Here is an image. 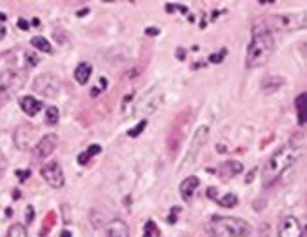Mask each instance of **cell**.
Listing matches in <instances>:
<instances>
[{
	"instance_id": "ac0fdd59",
	"label": "cell",
	"mask_w": 307,
	"mask_h": 237,
	"mask_svg": "<svg viewBox=\"0 0 307 237\" xmlns=\"http://www.w3.org/2000/svg\"><path fill=\"white\" fill-rule=\"evenodd\" d=\"M102 152V146H98V144H93V146H89L86 152H82V154L78 155V164H82V166H86L89 160L93 159L95 155H98Z\"/></svg>"
},
{
	"instance_id": "8992f818",
	"label": "cell",
	"mask_w": 307,
	"mask_h": 237,
	"mask_svg": "<svg viewBox=\"0 0 307 237\" xmlns=\"http://www.w3.org/2000/svg\"><path fill=\"white\" fill-rule=\"evenodd\" d=\"M33 91L46 99H55L60 93V80L53 73H42L35 79Z\"/></svg>"
},
{
	"instance_id": "1f68e13d",
	"label": "cell",
	"mask_w": 307,
	"mask_h": 237,
	"mask_svg": "<svg viewBox=\"0 0 307 237\" xmlns=\"http://www.w3.org/2000/svg\"><path fill=\"white\" fill-rule=\"evenodd\" d=\"M6 37V28H4V22H0V40Z\"/></svg>"
},
{
	"instance_id": "e575fe53",
	"label": "cell",
	"mask_w": 307,
	"mask_h": 237,
	"mask_svg": "<svg viewBox=\"0 0 307 237\" xmlns=\"http://www.w3.org/2000/svg\"><path fill=\"white\" fill-rule=\"evenodd\" d=\"M60 237H73V236H71V234H69L68 230H64V232L60 234Z\"/></svg>"
},
{
	"instance_id": "7a4b0ae2",
	"label": "cell",
	"mask_w": 307,
	"mask_h": 237,
	"mask_svg": "<svg viewBox=\"0 0 307 237\" xmlns=\"http://www.w3.org/2000/svg\"><path fill=\"white\" fill-rule=\"evenodd\" d=\"M298 152H300V148L296 146H282L269 157V160H267L264 170H262V184H264V188L273 186L282 175L287 174L296 164Z\"/></svg>"
},
{
	"instance_id": "836d02e7",
	"label": "cell",
	"mask_w": 307,
	"mask_h": 237,
	"mask_svg": "<svg viewBox=\"0 0 307 237\" xmlns=\"http://www.w3.org/2000/svg\"><path fill=\"white\" fill-rule=\"evenodd\" d=\"M98 93H100V90H98V88H93V90H91V97H96Z\"/></svg>"
},
{
	"instance_id": "2e32d148",
	"label": "cell",
	"mask_w": 307,
	"mask_h": 237,
	"mask_svg": "<svg viewBox=\"0 0 307 237\" xmlns=\"http://www.w3.org/2000/svg\"><path fill=\"white\" fill-rule=\"evenodd\" d=\"M91 73H93V66H91L89 62H80L75 68V80L84 86V84H88Z\"/></svg>"
},
{
	"instance_id": "f1b7e54d",
	"label": "cell",
	"mask_w": 307,
	"mask_h": 237,
	"mask_svg": "<svg viewBox=\"0 0 307 237\" xmlns=\"http://www.w3.org/2000/svg\"><path fill=\"white\" fill-rule=\"evenodd\" d=\"M17 175H18V177H20V181L24 182L29 177V175H31V172H29V170H26V172H17Z\"/></svg>"
},
{
	"instance_id": "6da1fadb",
	"label": "cell",
	"mask_w": 307,
	"mask_h": 237,
	"mask_svg": "<svg viewBox=\"0 0 307 237\" xmlns=\"http://www.w3.org/2000/svg\"><path fill=\"white\" fill-rule=\"evenodd\" d=\"M274 53V37L273 29H269L266 26V22H254L253 26V35L251 42L247 46V55H246V66L247 68H260L264 64L269 62V59Z\"/></svg>"
},
{
	"instance_id": "5b68a950",
	"label": "cell",
	"mask_w": 307,
	"mask_h": 237,
	"mask_svg": "<svg viewBox=\"0 0 307 237\" xmlns=\"http://www.w3.org/2000/svg\"><path fill=\"white\" fill-rule=\"evenodd\" d=\"M269 29L274 28L278 31H296L306 26V15L304 13H293V15H274L271 20L266 22Z\"/></svg>"
},
{
	"instance_id": "52a82bcc",
	"label": "cell",
	"mask_w": 307,
	"mask_h": 237,
	"mask_svg": "<svg viewBox=\"0 0 307 237\" xmlns=\"http://www.w3.org/2000/svg\"><path fill=\"white\" fill-rule=\"evenodd\" d=\"M40 175L44 177V181L48 182L51 188H62L64 182H66L64 170H62V166L56 162V160L46 162V164L40 168Z\"/></svg>"
},
{
	"instance_id": "8d00e7d4",
	"label": "cell",
	"mask_w": 307,
	"mask_h": 237,
	"mask_svg": "<svg viewBox=\"0 0 307 237\" xmlns=\"http://www.w3.org/2000/svg\"><path fill=\"white\" fill-rule=\"evenodd\" d=\"M0 22H6V15L0 13Z\"/></svg>"
},
{
	"instance_id": "7c38bea8",
	"label": "cell",
	"mask_w": 307,
	"mask_h": 237,
	"mask_svg": "<svg viewBox=\"0 0 307 237\" xmlns=\"http://www.w3.org/2000/svg\"><path fill=\"white\" fill-rule=\"evenodd\" d=\"M242 170H244V166L240 164L238 160H225V162H222V164L218 166L217 174H218L224 181H229V179H233L235 175L242 174Z\"/></svg>"
},
{
	"instance_id": "4dcf8cb0",
	"label": "cell",
	"mask_w": 307,
	"mask_h": 237,
	"mask_svg": "<svg viewBox=\"0 0 307 237\" xmlns=\"http://www.w3.org/2000/svg\"><path fill=\"white\" fill-rule=\"evenodd\" d=\"M145 33H147V35H151V37H155V35H158L160 31H158V29H155V28H147V29H145Z\"/></svg>"
},
{
	"instance_id": "ba28073f",
	"label": "cell",
	"mask_w": 307,
	"mask_h": 237,
	"mask_svg": "<svg viewBox=\"0 0 307 237\" xmlns=\"http://www.w3.org/2000/svg\"><path fill=\"white\" fill-rule=\"evenodd\" d=\"M207 137H209V128L207 126H200L197 130V133H195V137L191 139V144H189V152H187V155H185L184 159V166H187V164H193L195 162V159L198 157V154H200V150L204 148V144L207 142Z\"/></svg>"
},
{
	"instance_id": "d590c367",
	"label": "cell",
	"mask_w": 307,
	"mask_h": 237,
	"mask_svg": "<svg viewBox=\"0 0 307 237\" xmlns=\"http://www.w3.org/2000/svg\"><path fill=\"white\" fill-rule=\"evenodd\" d=\"M274 0H260V4H273Z\"/></svg>"
},
{
	"instance_id": "603a6c76",
	"label": "cell",
	"mask_w": 307,
	"mask_h": 237,
	"mask_svg": "<svg viewBox=\"0 0 307 237\" xmlns=\"http://www.w3.org/2000/svg\"><path fill=\"white\" fill-rule=\"evenodd\" d=\"M160 236V230L155 221H147L145 223V228H144V237H157Z\"/></svg>"
},
{
	"instance_id": "e0dca14e",
	"label": "cell",
	"mask_w": 307,
	"mask_h": 237,
	"mask_svg": "<svg viewBox=\"0 0 307 237\" xmlns=\"http://www.w3.org/2000/svg\"><path fill=\"white\" fill-rule=\"evenodd\" d=\"M306 104H307V95L306 93H300V95L296 97V115H298V124L300 126H304L307 122Z\"/></svg>"
},
{
	"instance_id": "277c9868",
	"label": "cell",
	"mask_w": 307,
	"mask_h": 237,
	"mask_svg": "<svg viewBox=\"0 0 307 237\" xmlns=\"http://www.w3.org/2000/svg\"><path fill=\"white\" fill-rule=\"evenodd\" d=\"M26 84V73L20 70H7L0 73V108L15 97V93Z\"/></svg>"
},
{
	"instance_id": "9c48e42d",
	"label": "cell",
	"mask_w": 307,
	"mask_h": 237,
	"mask_svg": "<svg viewBox=\"0 0 307 237\" xmlns=\"http://www.w3.org/2000/svg\"><path fill=\"white\" fill-rule=\"evenodd\" d=\"M36 140V128L33 124H20L15 132V146L18 150H29L35 148Z\"/></svg>"
},
{
	"instance_id": "d4e9b609",
	"label": "cell",
	"mask_w": 307,
	"mask_h": 237,
	"mask_svg": "<svg viewBox=\"0 0 307 237\" xmlns=\"http://www.w3.org/2000/svg\"><path fill=\"white\" fill-rule=\"evenodd\" d=\"M225 53H227L225 49H222L220 53H213V55L209 57V62H213V64H220V62H222V60H224Z\"/></svg>"
},
{
	"instance_id": "4fadbf2b",
	"label": "cell",
	"mask_w": 307,
	"mask_h": 237,
	"mask_svg": "<svg viewBox=\"0 0 307 237\" xmlns=\"http://www.w3.org/2000/svg\"><path fill=\"white\" fill-rule=\"evenodd\" d=\"M198 186H200V179H198L197 175H191V177L184 179L182 184H180V196H182V199H184L185 202L191 201Z\"/></svg>"
},
{
	"instance_id": "cb8c5ba5",
	"label": "cell",
	"mask_w": 307,
	"mask_h": 237,
	"mask_svg": "<svg viewBox=\"0 0 307 237\" xmlns=\"http://www.w3.org/2000/svg\"><path fill=\"white\" fill-rule=\"evenodd\" d=\"M145 128H147V118L140 120V122H138V124L135 126L133 130H129V132H127V135H129V137H138V135H140V133H142Z\"/></svg>"
},
{
	"instance_id": "83f0119b",
	"label": "cell",
	"mask_w": 307,
	"mask_h": 237,
	"mask_svg": "<svg viewBox=\"0 0 307 237\" xmlns=\"http://www.w3.org/2000/svg\"><path fill=\"white\" fill-rule=\"evenodd\" d=\"M177 214H178V208L171 210V216H169V219H167V223H169V224L175 223V221H177Z\"/></svg>"
},
{
	"instance_id": "9a60e30c",
	"label": "cell",
	"mask_w": 307,
	"mask_h": 237,
	"mask_svg": "<svg viewBox=\"0 0 307 237\" xmlns=\"http://www.w3.org/2000/svg\"><path fill=\"white\" fill-rule=\"evenodd\" d=\"M106 237H129V226L122 219H115L106 228Z\"/></svg>"
},
{
	"instance_id": "5bb4252c",
	"label": "cell",
	"mask_w": 307,
	"mask_h": 237,
	"mask_svg": "<svg viewBox=\"0 0 307 237\" xmlns=\"http://www.w3.org/2000/svg\"><path fill=\"white\" fill-rule=\"evenodd\" d=\"M20 108L22 112L26 113V115H29V117H35L38 112H42V108H44V104H42L38 99H35L33 95H26V97L20 99Z\"/></svg>"
},
{
	"instance_id": "30bf717a",
	"label": "cell",
	"mask_w": 307,
	"mask_h": 237,
	"mask_svg": "<svg viewBox=\"0 0 307 237\" xmlns=\"http://www.w3.org/2000/svg\"><path fill=\"white\" fill-rule=\"evenodd\" d=\"M56 144H58V137H56L55 133H48V135H44L36 144H35L33 152H35V157L36 159H48L49 155L55 152Z\"/></svg>"
},
{
	"instance_id": "f546056e",
	"label": "cell",
	"mask_w": 307,
	"mask_h": 237,
	"mask_svg": "<svg viewBox=\"0 0 307 237\" xmlns=\"http://www.w3.org/2000/svg\"><path fill=\"white\" fill-rule=\"evenodd\" d=\"M33 217H35V210L29 206L28 214H26V219H28V223H31V221H33Z\"/></svg>"
},
{
	"instance_id": "d6986e66",
	"label": "cell",
	"mask_w": 307,
	"mask_h": 237,
	"mask_svg": "<svg viewBox=\"0 0 307 237\" xmlns=\"http://www.w3.org/2000/svg\"><path fill=\"white\" fill-rule=\"evenodd\" d=\"M31 46L36 48L38 51H44V53H53V48H51V44H49L44 37H33L31 39Z\"/></svg>"
},
{
	"instance_id": "4316f807",
	"label": "cell",
	"mask_w": 307,
	"mask_h": 237,
	"mask_svg": "<svg viewBox=\"0 0 307 237\" xmlns=\"http://www.w3.org/2000/svg\"><path fill=\"white\" fill-rule=\"evenodd\" d=\"M6 170H7V159H6V155L0 152V179L4 177Z\"/></svg>"
},
{
	"instance_id": "8fae6325",
	"label": "cell",
	"mask_w": 307,
	"mask_h": 237,
	"mask_svg": "<svg viewBox=\"0 0 307 237\" xmlns=\"http://www.w3.org/2000/svg\"><path fill=\"white\" fill-rule=\"evenodd\" d=\"M278 237H304V226L296 217H286L278 226Z\"/></svg>"
},
{
	"instance_id": "484cf974",
	"label": "cell",
	"mask_w": 307,
	"mask_h": 237,
	"mask_svg": "<svg viewBox=\"0 0 307 237\" xmlns=\"http://www.w3.org/2000/svg\"><path fill=\"white\" fill-rule=\"evenodd\" d=\"M26 59H28V66H29V68H35V66L38 64V57L35 55L33 51H28V53H26Z\"/></svg>"
},
{
	"instance_id": "7402d4cb",
	"label": "cell",
	"mask_w": 307,
	"mask_h": 237,
	"mask_svg": "<svg viewBox=\"0 0 307 237\" xmlns=\"http://www.w3.org/2000/svg\"><path fill=\"white\" fill-rule=\"evenodd\" d=\"M6 237H28V230H26V226H24V224L15 223V224L9 226Z\"/></svg>"
},
{
	"instance_id": "44dd1931",
	"label": "cell",
	"mask_w": 307,
	"mask_h": 237,
	"mask_svg": "<svg viewBox=\"0 0 307 237\" xmlns=\"http://www.w3.org/2000/svg\"><path fill=\"white\" fill-rule=\"evenodd\" d=\"M60 118V113H58V108L55 106H48L46 108V124L48 126H55Z\"/></svg>"
},
{
	"instance_id": "ffe728a7",
	"label": "cell",
	"mask_w": 307,
	"mask_h": 237,
	"mask_svg": "<svg viewBox=\"0 0 307 237\" xmlns=\"http://www.w3.org/2000/svg\"><path fill=\"white\" fill-rule=\"evenodd\" d=\"M217 202H218L222 208H233L238 204V197L235 194H225L224 197H217Z\"/></svg>"
},
{
	"instance_id": "3957f363",
	"label": "cell",
	"mask_w": 307,
	"mask_h": 237,
	"mask_svg": "<svg viewBox=\"0 0 307 237\" xmlns=\"http://www.w3.org/2000/svg\"><path fill=\"white\" fill-rule=\"evenodd\" d=\"M209 232L213 237H249L251 224L238 217L215 216L209 224Z\"/></svg>"
},
{
	"instance_id": "d6a6232c",
	"label": "cell",
	"mask_w": 307,
	"mask_h": 237,
	"mask_svg": "<svg viewBox=\"0 0 307 237\" xmlns=\"http://www.w3.org/2000/svg\"><path fill=\"white\" fill-rule=\"evenodd\" d=\"M18 26H20L22 29H29V24L26 20H18Z\"/></svg>"
}]
</instances>
